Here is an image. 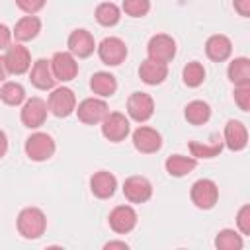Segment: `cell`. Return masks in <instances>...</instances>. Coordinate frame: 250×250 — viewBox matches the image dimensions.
I'll return each instance as SVG.
<instances>
[{"mask_svg":"<svg viewBox=\"0 0 250 250\" xmlns=\"http://www.w3.org/2000/svg\"><path fill=\"white\" fill-rule=\"evenodd\" d=\"M47 229V217L39 207H25L18 215V230L23 238H39Z\"/></svg>","mask_w":250,"mask_h":250,"instance_id":"1","label":"cell"},{"mask_svg":"<svg viewBox=\"0 0 250 250\" xmlns=\"http://www.w3.org/2000/svg\"><path fill=\"white\" fill-rule=\"evenodd\" d=\"M25 154L33 162H45L55 154V141L47 133H33L25 139Z\"/></svg>","mask_w":250,"mask_h":250,"instance_id":"2","label":"cell"},{"mask_svg":"<svg viewBox=\"0 0 250 250\" xmlns=\"http://www.w3.org/2000/svg\"><path fill=\"white\" fill-rule=\"evenodd\" d=\"M189 197H191V203L197 209H213L217 199H219V188L213 180L201 178L191 186Z\"/></svg>","mask_w":250,"mask_h":250,"instance_id":"3","label":"cell"},{"mask_svg":"<svg viewBox=\"0 0 250 250\" xmlns=\"http://www.w3.org/2000/svg\"><path fill=\"white\" fill-rule=\"evenodd\" d=\"M47 107L53 115L57 117H68L74 109H76V96L70 88L66 86H61V88H55L49 96V102H47Z\"/></svg>","mask_w":250,"mask_h":250,"instance_id":"4","label":"cell"},{"mask_svg":"<svg viewBox=\"0 0 250 250\" xmlns=\"http://www.w3.org/2000/svg\"><path fill=\"white\" fill-rule=\"evenodd\" d=\"M146 53H148V59L168 64L176 57V41L166 33H156L150 37L146 45Z\"/></svg>","mask_w":250,"mask_h":250,"instance_id":"5","label":"cell"},{"mask_svg":"<svg viewBox=\"0 0 250 250\" xmlns=\"http://www.w3.org/2000/svg\"><path fill=\"white\" fill-rule=\"evenodd\" d=\"M129 131V119L119 111H111L102 119V135L111 143H121Z\"/></svg>","mask_w":250,"mask_h":250,"instance_id":"6","label":"cell"},{"mask_svg":"<svg viewBox=\"0 0 250 250\" xmlns=\"http://www.w3.org/2000/svg\"><path fill=\"white\" fill-rule=\"evenodd\" d=\"M51 70H53L55 80L70 82L78 74L76 57L70 51H59V53H55L53 59H51Z\"/></svg>","mask_w":250,"mask_h":250,"instance_id":"7","label":"cell"},{"mask_svg":"<svg viewBox=\"0 0 250 250\" xmlns=\"http://www.w3.org/2000/svg\"><path fill=\"white\" fill-rule=\"evenodd\" d=\"M98 57L107 66H117L127 57V47L119 37H105L98 45Z\"/></svg>","mask_w":250,"mask_h":250,"instance_id":"8","label":"cell"},{"mask_svg":"<svg viewBox=\"0 0 250 250\" xmlns=\"http://www.w3.org/2000/svg\"><path fill=\"white\" fill-rule=\"evenodd\" d=\"M127 113L131 119L143 123V121H148L154 113V102L148 94L145 92H133L127 100Z\"/></svg>","mask_w":250,"mask_h":250,"instance_id":"9","label":"cell"},{"mask_svg":"<svg viewBox=\"0 0 250 250\" xmlns=\"http://www.w3.org/2000/svg\"><path fill=\"white\" fill-rule=\"evenodd\" d=\"M76 113H78V119L86 125H94V123H102V119L109 113L107 109V104L100 98H86L78 104L76 107Z\"/></svg>","mask_w":250,"mask_h":250,"instance_id":"10","label":"cell"},{"mask_svg":"<svg viewBox=\"0 0 250 250\" xmlns=\"http://www.w3.org/2000/svg\"><path fill=\"white\" fill-rule=\"evenodd\" d=\"M4 64H6V70L10 74H23L29 70L31 66V57H29V51L27 47L16 43V45H10L6 49V55H4Z\"/></svg>","mask_w":250,"mask_h":250,"instance_id":"11","label":"cell"},{"mask_svg":"<svg viewBox=\"0 0 250 250\" xmlns=\"http://www.w3.org/2000/svg\"><path fill=\"white\" fill-rule=\"evenodd\" d=\"M133 146L143 152V154H152V152H158L160 146H162V137L156 129L152 127H146V125H141L139 129L133 131Z\"/></svg>","mask_w":250,"mask_h":250,"instance_id":"12","label":"cell"},{"mask_svg":"<svg viewBox=\"0 0 250 250\" xmlns=\"http://www.w3.org/2000/svg\"><path fill=\"white\" fill-rule=\"evenodd\" d=\"M107 221L111 230H115L117 234H127L137 225V211L131 205H117L111 209Z\"/></svg>","mask_w":250,"mask_h":250,"instance_id":"13","label":"cell"},{"mask_svg":"<svg viewBox=\"0 0 250 250\" xmlns=\"http://www.w3.org/2000/svg\"><path fill=\"white\" fill-rule=\"evenodd\" d=\"M47 104L41 100V98H29L23 107H21V123L27 127V129H37L45 123L47 119Z\"/></svg>","mask_w":250,"mask_h":250,"instance_id":"14","label":"cell"},{"mask_svg":"<svg viewBox=\"0 0 250 250\" xmlns=\"http://www.w3.org/2000/svg\"><path fill=\"white\" fill-rule=\"evenodd\" d=\"M123 195L131 203H145L152 195V184L145 176H131L123 182Z\"/></svg>","mask_w":250,"mask_h":250,"instance_id":"15","label":"cell"},{"mask_svg":"<svg viewBox=\"0 0 250 250\" xmlns=\"http://www.w3.org/2000/svg\"><path fill=\"white\" fill-rule=\"evenodd\" d=\"M66 45H68V51H70L74 57H78V59L90 57V55L94 53V49H96L94 37H92V33H90L88 29H74V31L68 35Z\"/></svg>","mask_w":250,"mask_h":250,"instance_id":"16","label":"cell"},{"mask_svg":"<svg viewBox=\"0 0 250 250\" xmlns=\"http://www.w3.org/2000/svg\"><path fill=\"white\" fill-rule=\"evenodd\" d=\"M139 76L148 86L162 84L164 78L168 76V64L166 62H158V61H152V59H145L141 62V66H139Z\"/></svg>","mask_w":250,"mask_h":250,"instance_id":"17","label":"cell"},{"mask_svg":"<svg viewBox=\"0 0 250 250\" xmlns=\"http://www.w3.org/2000/svg\"><path fill=\"white\" fill-rule=\"evenodd\" d=\"M29 80L35 88L39 90H51L55 86V76H53V70H51V61L47 59H37L31 66V72H29Z\"/></svg>","mask_w":250,"mask_h":250,"instance_id":"18","label":"cell"},{"mask_svg":"<svg viewBox=\"0 0 250 250\" xmlns=\"http://www.w3.org/2000/svg\"><path fill=\"white\" fill-rule=\"evenodd\" d=\"M225 145L229 150H242L246 145H248V131L244 127V123L236 121V119H230L227 121L225 125Z\"/></svg>","mask_w":250,"mask_h":250,"instance_id":"19","label":"cell"},{"mask_svg":"<svg viewBox=\"0 0 250 250\" xmlns=\"http://www.w3.org/2000/svg\"><path fill=\"white\" fill-rule=\"evenodd\" d=\"M90 189H92V193H94L96 197L107 199V197H111V195L115 193V189H117V180H115V176H113L111 172L100 170V172H96V174L90 178Z\"/></svg>","mask_w":250,"mask_h":250,"instance_id":"20","label":"cell"},{"mask_svg":"<svg viewBox=\"0 0 250 250\" xmlns=\"http://www.w3.org/2000/svg\"><path fill=\"white\" fill-rule=\"evenodd\" d=\"M205 53H207V57H209L211 61L223 62V61H227V59L230 57V53H232V43H230V39H229L227 35H221V33L211 35V37L207 39V43H205Z\"/></svg>","mask_w":250,"mask_h":250,"instance_id":"21","label":"cell"},{"mask_svg":"<svg viewBox=\"0 0 250 250\" xmlns=\"http://www.w3.org/2000/svg\"><path fill=\"white\" fill-rule=\"evenodd\" d=\"M39 31H41V20L35 14H27L21 20L16 21V27H14L12 35L18 41H31L39 35Z\"/></svg>","mask_w":250,"mask_h":250,"instance_id":"22","label":"cell"},{"mask_svg":"<svg viewBox=\"0 0 250 250\" xmlns=\"http://www.w3.org/2000/svg\"><path fill=\"white\" fill-rule=\"evenodd\" d=\"M164 166H166V172H168L170 176L182 178V176H188L189 172L195 170L197 158H193V156H184V154H172V156L166 158Z\"/></svg>","mask_w":250,"mask_h":250,"instance_id":"23","label":"cell"},{"mask_svg":"<svg viewBox=\"0 0 250 250\" xmlns=\"http://www.w3.org/2000/svg\"><path fill=\"white\" fill-rule=\"evenodd\" d=\"M227 74L234 86H250V61L246 57H238L230 61Z\"/></svg>","mask_w":250,"mask_h":250,"instance_id":"24","label":"cell"},{"mask_svg":"<svg viewBox=\"0 0 250 250\" xmlns=\"http://www.w3.org/2000/svg\"><path fill=\"white\" fill-rule=\"evenodd\" d=\"M90 88H92L94 94H98V96H102V98H109V96H113L115 90H117V80H115L113 74L102 70V72H96V74L90 78Z\"/></svg>","mask_w":250,"mask_h":250,"instance_id":"25","label":"cell"},{"mask_svg":"<svg viewBox=\"0 0 250 250\" xmlns=\"http://www.w3.org/2000/svg\"><path fill=\"white\" fill-rule=\"evenodd\" d=\"M184 115H186L188 123H191V125H203V123H207L209 117H211V107H209V104L203 102V100H193V102H189V104L186 105Z\"/></svg>","mask_w":250,"mask_h":250,"instance_id":"26","label":"cell"},{"mask_svg":"<svg viewBox=\"0 0 250 250\" xmlns=\"http://www.w3.org/2000/svg\"><path fill=\"white\" fill-rule=\"evenodd\" d=\"M119 18H121V10L113 2H102V4H98V8H96V21L100 25L111 27V25H115L119 21Z\"/></svg>","mask_w":250,"mask_h":250,"instance_id":"27","label":"cell"},{"mask_svg":"<svg viewBox=\"0 0 250 250\" xmlns=\"http://www.w3.org/2000/svg\"><path fill=\"white\" fill-rule=\"evenodd\" d=\"M0 100L6 105H20L25 100V90L20 82H4L0 88Z\"/></svg>","mask_w":250,"mask_h":250,"instance_id":"28","label":"cell"},{"mask_svg":"<svg viewBox=\"0 0 250 250\" xmlns=\"http://www.w3.org/2000/svg\"><path fill=\"white\" fill-rule=\"evenodd\" d=\"M182 78H184V84L189 86V88H197L203 84L205 80V68L201 62L197 61H191L184 66V72H182Z\"/></svg>","mask_w":250,"mask_h":250,"instance_id":"29","label":"cell"},{"mask_svg":"<svg viewBox=\"0 0 250 250\" xmlns=\"http://www.w3.org/2000/svg\"><path fill=\"white\" fill-rule=\"evenodd\" d=\"M215 246L219 250H240L242 236L234 229H223V230H219V234L215 238Z\"/></svg>","mask_w":250,"mask_h":250,"instance_id":"30","label":"cell"},{"mask_svg":"<svg viewBox=\"0 0 250 250\" xmlns=\"http://www.w3.org/2000/svg\"><path fill=\"white\" fill-rule=\"evenodd\" d=\"M221 150H223V141H215L211 145L195 143V141L189 143V152L193 158H215L221 154Z\"/></svg>","mask_w":250,"mask_h":250,"instance_id":"31","label":"cell"},{"mask_svg":"<svg viewBox=\"0 0 250 250\" xmlns=\"http://www.w3.org/2000/svg\"><path fill=\"white\" fill-rule=\"evenodd\" d=\"M150 10V0H123V12L131 18H143Z\"/></svg>","mask_w":250,"mask_h":250,"instance_id":"32","label":"cell"},{"mask_svg":"<svg viewBox=\"0 0 250 250\" xmlns=\"http://www.w3.org/2000/svg\"><path fill=\"white\" fill-rule=\"evenodd\" d=\"M234 102L242 111L250 109V86H236L234 88Z\"/></svg>","mask_w":250,"mask_h":250,"instance_id":"33","label":"cell"},{"mask_svg":"<svg viewBox=\"0 0 250 250\" xmlns=\"http://www.w3.org/2000/svg\"><path fill=\"white\" fill-rule=\"evenodd\" d=\"M236 225L242 234H250V205H242L236 213Z\"/></svg>","mask_w":250,"mask_h":250,"instance_id":"34","label":"cell"},{"mask_svg":"<svg viewBox=\"0 0 250 250\" xmlns=\"http://www.w3.org/2000/svg\"><path fill=\"white\" fill-rule=\"evenodd\" d=\"M45 2H47V0H16L18 8H20L21 12H25V14H37V12L45 6Z\"/></svg>","mask_w":250,"mask_h":250,"instance_id":"35","label":"cell"},{"mask_svg":"<svg viewBox=\"0 0 250 250\" xmlns=\"http://www.w3.org/2000/svg\"><path fill=\"white\" fill-rule=\"evenodd\" d=\"M10 41H12V31L8 29V25L0 23V51L8 49L10 47Z\"/></svg>","mask_w":250,"mask_h":250,"instance_id":"36","label":"cell"},{"mask_svg":"<svg viewBox=\"0 0 250 250\" xmlns=\"http://www.w3.org/2000/svg\"><path fill=\"white\" fill-rule=\"evenodd\" d=\"M234 10L242 16V18H248L250 16V0H234Z\"/></svg>","mask_w":250,"mask_h":250,"instance_id":"37","label":"cell"},{"mask_svg":"<svg viewBox=\"0 0 250 250\" xmlns=\"http://www.w3.org/2000/svg\"><path fill=\"white\" fill-rule=\"evenodd\" d=\"M104 248H105V250H111V248L127 250V248H129V244H127V242H123V240H109V242H105V244H104Z\"/></svg>","mask_w":250,"mask_h":250,"instance_id":"38","label":"cell"},{"mask_svg":"<svg viewBox=\"0 0 250 250\" xmlns=\"http://www.w3.org/2000/svg\"><path fill=\"white\" fill-rule=\"evenodd\" d=\"M6 150H8V137H6V133L0 129V158L6 154Z\"/></svg>","mask_w":250,"mask_h":250,"instance_id":"39","label":"cell"},{"mask_svg":"<svg viewBox=\"0 0 250 250\" xmlns=\"http://www.w3.org/2000/svg\"><path fill=\"white\" fill-rule=\"evenodd\" d=\"M6 64H4V57H0V80H4L6 78Z\"/></svg>","mask_w":250,"mask_h":250,"instance_id":"40","label":"cell"}]
</instances>
